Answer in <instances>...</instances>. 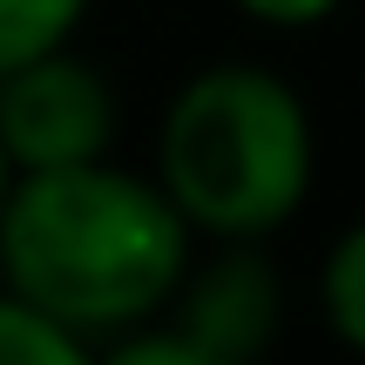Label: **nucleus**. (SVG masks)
<instances>
[{"instance_id":"2","label":"nucleus","mask_w":365,"mask_h":365,"mask_svg":"<svg viewBox=\"0 0 365 365\" xmlns=\"http://www.w3.org/2000/svg\"><path fill=\"white\" fill-rule=\"evenodd\" d=\"M318 129L277 68H196L156 122V182L203 237H271L304 210Z\"/></svg>"},{"instance_id":"3","label":"nucleus","mask_w":365,"mask_h":365,"mask_svg":"<svg viewBox=\"0 0 365 365\" xmlns=\"http://www.w3.org/2000/svg\"><path fill=\"white\" fill-rule=\"evenodd\" d=\"M0 149L14 170H68V163H102L115 149V88L95 61L54 48L0 75Z\"/></svg>"},{"instance_id":"5","label":"nucleus","mask_w":365,"mask_h":365,"mask_svg":"<svg viewBox=\"0 0 365 365\" xmlns=\"http://www.w3.org/2000/svg\"><path fill=\"white\" fill-rule=\"evenodd\" d=\"M81 21H88V0H0V75L68 48Z\"/></svg>"},{"instance_id":"6","label":"nucleus","mask_w":365,"mask_h":365,"mask_svg":"<svg viewBox=\"0 0 365 365\" xmlns=\"http://www.w3.org/2000/svg\"><path fill=\"white\" fill-rule=\"evenodd\" d=\"M318 312H325V325H331L339 345L365 352V217L325 250V271H318Z\"/></svg>"},{"instance_id":"7","label":"nucleus","mask_w":365,"mask_h":365,"mask_svg":"<svg viewBox=\"0 0 365 365\" xmlns=\"http://www.w3.org/2000/svg\"><path fill=\"white\" fill-rule=\"evenodd\" d=\"M88 345L68 325H54L41 304H27L14 284H0V365H75Z\"/></svg>"},{"instance_id":"1","label":"nucleus","mask_w":365,"mask_h":365,"mask_svg":"<svg viewBox=\"0 0 365 365\" xmlns=\"http://www.w3.org/2000/svg\"><path fill=\"white\" fill-rule=\"evenodd\" d=\"M190 271V223L156 176L115 163L14 176L0 210V284L68 325L81 345H108L156 318Z\"/></svg>"},{"instance_id":"9","label":"nucleus","mask_w":365,"mask_h":365,"mask_svg":"<svg viewBox=\"0 0 365 365\" xmlns=\"http://www.w3.org/2000/svg\"><path fill=\"white\" fill-rule=\"evenodd\" d=\"M14 176H21V170H14V156L0 149V210H7V196H14Z\"/></svg>"},{"instance_id":"8","label":"nucleus","mask_w":365,"mask_h":365,"mask_svg":"<svg viewBox=\"0 0 365 365\" xmlns=\"http://www.w3.org/2000/svg\"><path fill=\"white\" fill-rule=\"evenodd\" d=\"M237 14H250L257 27H318L345 7V0H230Z\"/></svg>"},{"instance_id":"4","label":"nucleus","mask_w":365,"mask_h":365,"mask_svg":"<svg viewBox=\"0 0 365 365\" xmlns=\"http://www.w3.org/2000/svg\"><path fill=\"white\" fill-rule=\"evenodd\" d=\"M163 318L190 339L196 365H244L284 325V277L264 257V237H223L217 257L190 264Z\"/></svg>"}]
</instances>
